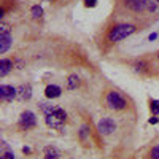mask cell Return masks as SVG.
I'll use <instances>...</instances> for the list:
<instances>
[{"mask_svg": "<svg viewBox=\"0 0 159 159\" xmlns=\"http://www.w3.org/2000/svg\"><path fill=\"white\" fill-rule=\"evenodd\" d=\"M134 32H135V27L132 24H118V25H115V27L110 30L108 40L113 42V43H116V42H121V40L127 38L129 35H132Z\"/></svg>", "mask_w": 159, "mask_h": 159, "instance_id": "cell-1", "label": "cell"}, {"mask_svg": "<svg viewBox=\"0 0 159 159\" xmlns=\"http://www.w3.org/2000/svg\"><path fill=\"white\" fill-rule=\"evenodd\" d=\"M65 119H67V113H65L62 108H56L52 113H49V115H45V121H46V124L49 126V127H52V129H62V126H64V123H65Z\"/></svg>", "mask_w": 159, "mask_h": 159, "instance_id": "cell-2", "label": "cell"}, {"mask_svg": "<svg viewBox=\"0 0 159 159\" xmlns=\"http://www.w3.org/2000/svg\"><path fill=\"white\" fill-rule=\"evenodd\" d=\"M105 102H107V107L110 110H123L126 107V100L124 97L119 94V92L116 91H111L107 94V97H105Z\"/></svg>", "mask_w": 159, "mask_h": 159, "instance_id": "cell-3", "label": "cell"}, {"mask_svg": "<svg viewBox=\"0 0 159 159\" xmlns=\"http://www.w3.org/2000/svg\"><path fill=\"white\" fill-rule=\"evenodd\" d=\"M115 129H116V124L111 118H102L97 123V130L102 135H110Z\"/></svg>", "mask_w": 159, "mask_h": 159, "instance_id": "cell-4", "label": "cell"}, {"mask_svg": "<svg viewBox=\"0 0 159 159\" xmlns=\"http://www.w3.org/2000/svg\"><path fill=\"white\" fill-rule=\"evenodd\" d=\"M35 124H37V118H35V115L32 113V111H29V110H25L22 115H21V118H19V126L22 127V129H32V127H35Z\"/></svg>", "mask_w": 159, "mask_h": 159, "instance_id": "cell-5", "label": "cell"}, {"mask_svg": "<svg viewBox=\"0 0 159 159\" xmlns=\"http://www.w3.org/2000/svg\"><path fill=\"white\" fill-rule=\"evenodd\" d=\"M11 46V35L7 25H2L0 27V52H7L8 48Z\"/></svg>", "mask_w": 159, "mask_h": 159, "instance_id": "cell-6", "label": "cell"}, {"mask_svg": "<svg viewBox=\"0 0 159 159\" xmlns=\"http://www.w3.org/2000/svg\"><path fill=\"white\" fill-rule=\"evenodd\" d=\"M18 96V89L13 88V86H7V84H2L0 86V97L3 100H13Z\"/></svg>", "mask_w": 159, "mask_h": 159, "instance_id": "cell-7", "label": "cell"}, {"mask_svg": "<svg viewBox=\"0 0 159 159\" xmlns=\"http://www.w3.org/2000/svg\"><path fill=\"white\" fill-rule=\"evenodd\" d=\"M19 100H29L32 97V88L30 84H22L18 88V96H16Z\"/></svg>", "mask_w": 159, "mask_h": 159, "instance_id": "cell-8", "label": "cell"}, {"mask_svg": "<svg viewBox=\"0 0 159 159\" xmlns=\"http://www.w3.org/2000/svg\"><path fill=\"white\" fill-rule=\"evenodd\" d=\"M126 5L130 8V10H134V11H142L147 8V0H124Z\"/></svg>", "mask_w": 159, "mask_h": 159, "instance_id": "cell-9", "label": "cell"}, {"mask_svg": "<svg viewBox=\"0 0 159 159\" xmlns=\"http://www.w3.org/2000/svg\"><path fill=\"white\" fill-rule=\"evenodd\" d=\"M61 92H62V89H61L59 86L49 84V86H46V89H45V96H46L48 99H57V97L61 96Z\"/></svg>", "mask_w": 159, "mask_h": 159, "instance_id": "cell-10", "label": "cell"}, {"mask_svg": "<svg viewBox=\"0 0 159 159\" xmlns=\"http://www.w3.org/2000/svg\"><path fill=\"white\" fill-rule=\"evenodd\" d=\"M13 69V62L10 59H2L0 61V76H5L11 72Z\"/></svg>", "mask_w": 159, "mask_h": 159, "instance_id": "cell-11", "label": "cell"}, {"mask_svg": "<svg viewBox=\"0 0 159 159\" xmlns=\"http://www.w3.org/2000/svg\"><path fill=\"white\" fill-rule=\"evenodd\" d=\"M45 159H59V151L54 147H46L45 148Z\"/></svg>", "mask_w": 159, "mask_h": 159, "instance_id": "cell-12", "label": "cell"}, {"mask_svg": "<svg viewBox=\"0 0 159 159\" xmlns=\"http://www.w3.org/2000/svg\"><path fill=\"white\" fill-rule=\"evenodd\" d=\"M78 83H80V81H78V76H76V75H70V76H69V81H67V88H69V89H75V88L78 86Z\"/></svg>", "mask_w": 159, "mask_h": 159, "instance_id": "cell-13", "label": "cell"}, {"mask_svg": "<svg viewBox=\"0 0 159 159\" xmlns=\"http://www.w3.org/2000/svg\"><path fill=\"white\" fill-rule=\"evenodd\" d=\"M30 13H32V16H34L35 19H38V18H42V16H43V8H42V7H38V5H35V7H32Z\"/></svg>", "mask_w": 159, "mask_h": 159, "instance_id": "cell-14", "label": "cell"}, {"mask_svg": "<svg viewBox=\"0 0 159 159\" xmlns=\"http://www.w3.org/2000/svg\"><path fill=\"white\" fill-rule=\"evenodd\" d=\"M151 113L153 115L159 113V100H151Z\"/></svg>", "mask_w": 159, "mask_h": 159, "instance_id": "cell-15", "label": "cell"}, {"mask_svg": "<svg viewBox=\"0 0 159 159\" xmlns=\"http://www.w3.org/2000/svg\"><path fill=\"white\" fill-rule=\"evenodd\" d=\"M151 159H159V145L151 150Z\"/></svg>", "mask_w": 159, "mask_h": 159, "instance_id": "cell-16", "label": "cell"}, {"mask_svg": "<svg viewBox=\"0 0 159 159\" xmlns=\"http://www.w3.org/2000/svg\"><path fill=\"white\" fill-rule=\"evenodd\" d=\"M96 3H97V0H84V5L86 7H96Z\"/></svg>", "mask_w": 159, "mask_h": 159, "instance_id": "cell-17", "label": "cell"}, {"mask_svg": "<svg viewBox=\"0 0 159 159\" xmlns=\"http://www.w3.org/2000/svg\"><path fill=\"white\" fill-rule=\"evenodd\" d=\"M86 134H88V126H83L81 127V132H80V135H81V139H84Z\"/></svg>", "mask_w": 159, "mask_h": 159, "instance_id": "cell-18", "label": "cell"}, {"mask_svg": "<svg viewBox=\"0 0 159 159\" xmlns=\"http://www.w3.org/2000/svg\"><path fill=\"white\" fill-rule=\"evenodd\" d=\"M148 123H150V124H157V123H159V118H156V116H154V118H150Z\"/></svg>", "mask_w": 159, "mask_h": 159, "instance_id": "cell-19", "label": "cell"}, {"mask_svg": "<svg viewBox=\"0 0 159 159\" xmlns=\"http://www.w3.org/2000/svg\"><path fill=\"white\" fill-rule=\"evenodd\" d=\"M157 38V34H151L150 35V42H153V40H156Z\"/></svg>", "mask_w": 159, "mask_h": 159, "instance_id": "cell-20", "label": "cell"}, {"mask_svg": "<svg viewBox=\"0 0 159 159\" xmlns=\"http://www.w3.org/2000/svg\"><path fill=\"white\" fill-rule=\"evenodd\" d=\"M22 151H24V153H30V148H27V147H24V148H22Z\"/></svg>", "mask_w": 159, "mask_h": 159, "instance_id": "cell-21", "label": "cell"}, {"mask_svg": "<svg viewBox=\"0 0 159 159\" xmlns=\"http://www.w3.org/2000/svg\"><path fill=\"white\" fill-rule=\"evenodd\" d=\"M156 2H159V0H156Z\"/></svg>", "mask_w": 159, "mask_h": 159, "instance_id": "cell-22", "label": "cell"}]
</instances>
